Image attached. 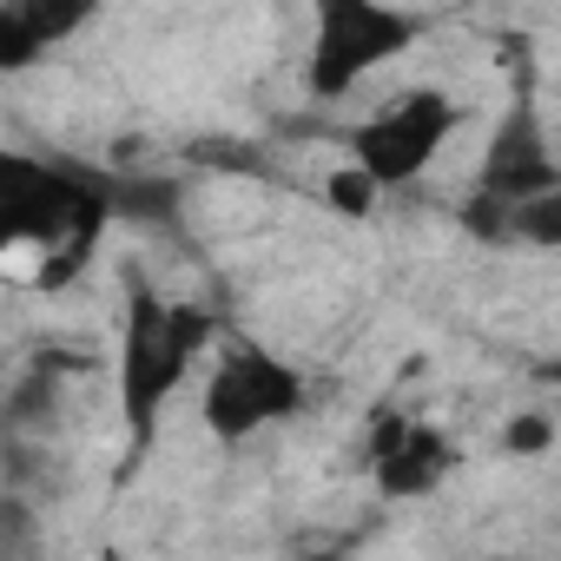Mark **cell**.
<instances>
[{"mask_svg": "<svg viewBox=\"0 0 561 561\" xmlns=\"http://www.w3.org/2000/svg\"><path fill=\"white\" fill-rule=\"evenodd\" d=\"M87 21H93L87 0H0V73L41 67Z\"/></svg>", "mask_w": 561, "mask_h": 561, "instance_id": "52a82bcc", "label": "cell"}, {"mask_svg": "<svg viewBox=\"0 0 561 561\" xmlns=\"http://www.w3.org/2000/svg\"><path fill=\"white\" fill-rule=\"evenodd\" d=\"M113 211L119 198L100 172L0 146V257H41L34 271L41 291H60L93 257Z\"/></svg>", "mask_w": 561, "mask_h": 561, "instance_id": "6da1fadb", "label": "cell"}, {"mask_svg": "<svg viewBox=\"0 0 561 561\" xmlns=\"http://www.w3.org/2000/svg\"><path fill=\"white\" fill-rule=\"evenodd\" d=\"M561 192V159H554V139L541 126V106L535 100H515L502 113V126L489 133V152H482V172H476V198L515 211L528 198H548Z\"/></svg>", "mask_w": 561, "mask_h": 561, "instance_id": "8992f818", "label": "cell"}, {"mask_svg": "<svg viewBox=\"0 0 561 561\" xmlns=\"http://www.w3.org/2000/svg\"><path fill=\"white\" fill-rule=\"evenodd\" d=\"M423 41V14L383 8V0H324L311 21V54H305V87L311 100H351L377 67L410 54Z\"/></svg>", "mask_w": 561, "mask_h": 561, "instance_id": "3957f363", "label": "cell"}, {"mask_svg": "<svg viewBox=\"0 0 561 561\" xmlns=\"http://www.w3.org/2000/svg\"><path fill=\"white\" fill-rule=\"evenodd\" d=\"M324 192H331V205H337V211H351V218H370V205H377V192H370V179H357L351 165H337Z\"/></svg>", "mask_w": 561, "mask_h": 561, "instance_id": "7c38bea8", "label": "cell"}, {"mask_svg": "<svg viewBox=\"0 0 561 561\" xmlns=\"http://www.w3.org/2000/svg\"><path fill=\"white\" fill-rule=\"evenodd\" d=\"M508 238H522V244H541V251H554V244H561V192H548V198H528V205H515V211H508Z\"/></svg>", "mask_w": 561, "mask_h": 561, "instance_id": "30bf717a", "label": "cell"}, {"mask_svg": "<svg viewBox=\"0 0 561 561\" xmlns=\"http://www.w3.org/2000/svg\"><path fill=\"white\" fill-rule=\"evenodd\" d=\"M370 469H377V489H383L390 502H416V495H436V489H443V476L456 469V443H449V430L410 416L403 436H397Z\"/></svg>", "mask_w": 561, "mask_h": 561, "instance_id": "ba28073f", "label": "cell"}, {"mask_svg": "<svg viewBox=\"0 0 561 561\" xmlns=\"http://www.w3.org/2000/svg\"><path fill=\"white\" fill-rule=\"evenodd\" d=\"M502 443H508V456H541V449L554 443V416H548V410H528V416H515V423H508V436H502Z\"/></svg>", "mask_w": 561, "mask_h": 561, "instance_id": "8fae6325", "label": "cell"}, {"mask_svg": "<svg viewBox=\"0 0 561 561\" xmlns=\"http://www.w3.org/2000/svg\"><path fill=\"white\" fill-rule=\"evenodd\" d=\"M298 410H305V370L251 337H231L211 357L205 390H198V423L218 443H244L271 423H291Z\"/></svg>", "mask_w": 561, "mask_h": 561, "instance_id": "5b68a950", "label": "cell"}, {"mask_svg": "<svg viewBox=\"0 0 561 561\" xmlns=\"http://www.w3.org/2000/svg\"><path fill=\"white\" fill-rule=\"evenodd\" d=\"M0 561H41V515L14 489H0Z\"/></svg>", "mask_w": 561, "mask_h": 561, "instance_id": "9c48e42d", "label": "cell"}, {"mask_svg": "<svg viewBox=\"0 0 561 561\" xmlns=\"http://www.w3.org/2000/svg\"><path fill=\"white\" fill-rule=\"evenodd\" d=\"M462 126V106L456 93L443 87H403L397 100H383L377 113H364L344 139V165L357 179H370V192H397L410 179L430 172V159L449 146V133Z\"/></svg>", "mask_w": 561, "mask_h": 561, "instance_id": "277c9868", "label": "cell"}, {"mask_svg": "<svg viewBox=\"0 0 561 561\" xmlns=\"http://www.w3.org/2000/svg\"><path fill=\"white\" fill-rule=\"evenodd\" d=\"M211 344V311L192 298H159L139 271H126V324H119V423H126V456H119V482L139 469V456L159 436L165 403L185 390L198 351Z\"/></svg>", "mask_w": 561, "mask_h": 561, "instance_id": "7a4b0ae2", "label": "cell"}]
</instances>
